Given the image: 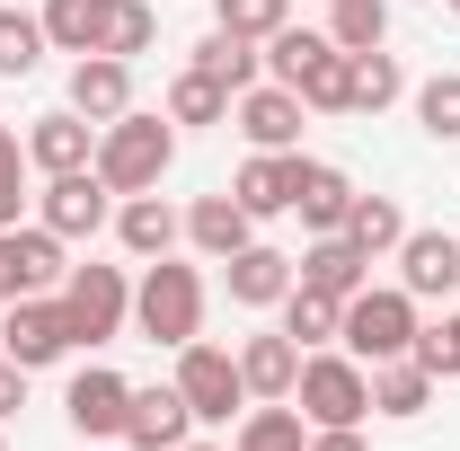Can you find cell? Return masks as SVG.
Returning <instances> with one entry per match:
<instances>
[{
  "instance_id": "obj_1",
  "label": "cell",
  "mask_w": 460,
  "mask_h": 451,
  "mask_svg": "<svg viewBox=\"0 0 460 451\" xmlns=\"http://www.w3.org/2000/svg\"><path fill=\"white\" fill-rule=\"evenodd\" d=\"M169 160H177V124L124 107L115 124H98V160H89V169L107 177L115 195H151V186L169 177Z\"/></svg>"
},
{
  "instance_id": "obj_2",
  "label": "cell",
  "mask_w": 460,
  "mask_h": 451,
  "mask_svg": "<svg viewBox=\"0 0 460 451\" xmlns=\"http://www.w3.org/2000/svg\"><path fill=\"white\" fill-rule=\"evenodd\" d=\"M133 328L151 345H195L204 337V275L195 266H177V257H151L142 266V283H133Z\"/></svg>"
},
{
  "instance_id": "obj_3",
  "label": "cell",
  "mask_w": 460,
  "mask_h": 451,
  "mask_svg": "<svg viewBox=\"0 0 460 451\" xmlns=\"http://www.w3.org/2000/svg\"><path fill=\"white\" fill-rule=\"evenodd\" d=\"M337 345L354 363H399V354H416V292L407 283H363L345 301V319H337Z\"/></svg>"
},
{
  "instance_id": "obj_4",
  "label": "cell",
  "mask_w": 460,
  "mask_h": 451,
  "mask_svg": "<svg viewBox=\"0 0 460 451\" xmlns=\"http://www.w3.org/2000/svg\"><path fill=\"white\" fill-rule=\"evenodd\" d=\"M266 71H275L310 115H345V54L328 45V36H310V27H275V36H266Z\"/></svg>"
},
{
  "instance_id": "obj_5",
  "label": "cell",
  "mask_w": 460,
  "mask_h": 451,
  "mask_svg": "<svg viewBox=\"0 0 460 451\" xmlns=\"http://www.w3.org/2000/svg\"><path fill=\"white\" fill-rule=\"evenodd\" d=\"M292 407L310 425H363L372 416V363H354V354H301Z\"/></svg>"
},
{
  "instance_id": "obj_6",
  "label": "cell",
  "mask_w": 460,
  "mask_h": 451,
  "mask_svg": "<svg viewBox=\"0 0 460 451\" xmlns=\"http://www.w3.org/2000/svg\"><path fill=\"white\" fill-rule=\"evenodd\" d=\"M62 319H71V345H115L124 319H133L124 266H71V275H62Z\"/></svg>"
},
{
  "instance_id": "obj_7",
  "label": "cell",
  "mask_w": 460,
  "mask_h": 451,
  "mask_svg": "<svg viewBox=\"0 0 460 451\" xmlns=\"http://www.w3.org/2000/svg\"><path fill=\"white\" fill-rule=\"evenodd\" d=\"M177 398L195 407V425H230L248 416V381H239V354L230 345H177Z\"/></svg>"
},
{
  "instance_id": "obj_8",
  "label": "cell",
  "mask_w": 460,
  "mask_h": 451,
  "mask_svg": "<svg viewBox=\"0 0 460 451\" xmlns=\"http://www.w3.org/2000/svg\"><path fill=\"white\" fill-rule=\"evenodd\" d=\"M107 195H115V186L98 169H62V177H45V195H36V222L54 230L62 248H71V239H98V230L115 222Z\"/></svg>"
},
{
  "instance_id": "obj_9",
  "label": "cell",
  "mask_w": 460,
  "mask_h": 451,
  "mask_svg": "<svg viewBox=\"0 0 460 451\" xmlns=\"http://www.w3.org/2000/svg\"><path fill=\"white\" fill-rule=\"evenodd\" d=\"M0 354L9 363H27V372H45L71 354V319H62V301H0Z\"/></svg>"
},
{
  "instance_id": "obj_10",
  "label": "cell",
  "mask_w": 460,
  "mask_h": 451,
  "mask_svg": "<svg viewBox=\"0 0 460 451\" xmlns=\"http://www.w3.org/2000/svg\"><path fill=\"white\" fill-rule=\"evenodd\" d=\"M71 275V266H62V239L45 222H9L0 230V301H36V292H54V283Z\"/></svg>"
},
{
  "instance_id": "obj_11",
  "label": "cell",
  "mask_w": 460,
  "mask_h": 451,
  "mask_svg": "<svg viewBox=\"0 0 460 451\" xmlns=\"http://www.w3.org/2000/svg\"><path fill=\"white\" fill-rule=\"evenodd\" d=\"M124 407H133V381L107 372V363H89V372L62 390V416H71L80 443H124Z\"/></svg>"
},
{
  "instance_id": "obj_12",
  "label": "cell",
  "mask_w": 460,
  "mask_h": 451,
  "mask_svg": "<svg viewBox=\"0 0 460 451\" xmlns=\"http://www.w3.org/2000/svg\"><path fill=\"white\" fill-rule=\"evenodd\" d=\"M230 115H239V133H248V151H301V98H292L284 80H257V89H239L230 98Z\"/></svg>"
},
{
  "instance_id": "obj_13",
  "label": "cell",
  "mask_w": 460,
  "mask_h": 451,
  "mask_svg": "<svg viewBox=\"0 0 460 451\" xmlns=\"http://www.w3.org/2000/svg\"><path fill=\"white\" fill-rule=\"evenodd\" d=\"M89 160H98V124H89L80 107H54V115L27 124V169L62 177V169H89Z\"/></svg>"
},
{
  "instance_id": "obj_14",
  "label": "cell",
  "mask_w": 460,
  "mask_h": 451,
  "mask_svg": "<svg viewBox=\"0 0 460 451\" xmlns=\"http://www.w3.org/2000/svg\"><path fill=\"white\" fill-rule=\"evenodd\" d=\"M399 283L416 301H452L460 292V239L452 230H407L399 239Z\"/></svg>"
},
{
  "instance_id": "obj_15",
  "label": "cell",
  "mask_w": 460,
  "mask_h": 451,
  "mask_svg": "<svg viewBox=\"0 0 460 451\" xmlns=\"http://www.w3.org/2000/svg\"><path fill=\"white\" fill-rule=\"evenodd\" d=\"M292 177H301V151H248L230 195H239L248 222H275V213H292Z\"/></svg>"
},
{
  "instance_id": "obj_16",
  "label": "cell",
  "mask_w": 460,
  "mask_h": 451,
  "mask_svg": "<svg viewBox=\"0 0 460 451\" xmlns=\"http://www.w3.org/2000/svg\"><path fill=\"white\" fill-rule=\"evenodd\" d=\"M292 283H310V292H328V301H354V292L372 283V257H363L345 230H328L310 257H292Z\"/></svg>"
},
{
  "instance_id": "obj_17",
  "label": "cell",
  "mask_w": 460,
  "mask_h": 451,
  "mask_svg": "<svg viewBox=\"0 0 460 451\" xmlns=\"http://www.w3.org/2000/svg\"><path fill=\"white\" fill-rule=\"evenodd\" d=\"M177 230H186V213H177L160 186H151V195H124V204H115V239H124V248H133L142 266H151V257H169V248H177Z\"/></svg>"
},
{
  "instance_id": "obj_18",
  "label": "cell",
  "mask_w": 460,
  "mask_h": 451,
  "mask_svg": "<svg viewBox=\"0 0 460 451\" xmlns=\"http://www.w3.org/2000/svg\"><path fill=\"white\" fill-rule=\"evenodd\" d=\"M292 213L319 230H345V213H354V177L337 169V160H301V177H292Z\"/></svg>"
},
{
  "instance_id": "obj_19",
  "label": "cell",
  "mask_w": 460,
  "mask_h": 451,
  "mask_svg": "<svg viewBox=\"0 0 460 451\" xmlns=\"http://www.w3.org/2000/svg\"><path fill=\"white\" fill-rule=\"evenodd\" d=\"M71 107L89 115V124H115V115L133 107V62H115V54H80V62H71Z\"/></svg>"
},
{
  "instance_id": "obj_20",
  "label": "cell",
  "mask_w": 460,
  "mask_h": 451,
  "mask_svg": "<svg viewBox=\"0 0 460 451\" xmlns=\"http://www.w3.org/2000/svg\"><path fill=\"white\" fill-rule=\"evenodd\" d=\"M186 425H195V407L177 398V381L169 390H133V407H124V443L133 451H177Z\"/></svg>"
},
{
  "instance_id": "obj_21",
  "label": "cell",
  "mask_w": 460,
  "mask_h": 451,
  "mask_svg": "<svg viewBox=\"0 0 460 451\" xmlns=\"http://www.w3.org/2000/svg\"><path fill=\"white\" fill-rule=\"evenodd\" d=\"M222 266H230V301H239V310H275V301L292 292V257L266 248V239H248L239 257H222Z\"/></svg>"
},
{
  "instance_id": "obj_22",
  "label": "cell",
  "mask_w": 460,
  "mask_h": 451,
  "mask_svg": "<svg viewBox=\"0 0 460 451\" xmlns=\"http://www.w3.org/2000/svg\"><path fill=\"white\" fill-rule=\"evenodd\" d=\"M186 239L222 266V257H239V248L257 239V222L239 213V195H195V204H186Z\"/></svg>"
},
{
  "instance_id": "obj_23",
  "label": "cell",
  "mask_w": 460,
  "mask_h": 451,
  "mask_svg": "<svg viewBox=\"0 0 460 451\" xmlns=\"http://www.w3.org/2000/svg\"><path fill=\"white\" fill-rule=\"evenodd\" d=\"M230 451H310V416H301L292 398H248Z\"/></svg>"
},
{
  "instance_id": "obj_24",
  "label": "cell",
  "mask_w": 460,
  "mask_h": 451,
  "mask_svg": "<svg viewBox=\"0 0 460 451\" xmlns=\"http://www.w3.org/2000/svg\"><path fill=\"white\" fill-rule=\"evenodd\" d=\"M239 381H248V398H292V381H301V345H292L284 328L248 337V345H239Z\"/></svg>"
},
{
  "instance_id": "obj_25",
  "label": "cell",
  "mask_w": 460,
  "mask_h": 451,
  "mask_svg": "<svg viewBox=\"0 0 460 451\" xmlns=\"http://www.w3.org/2000/svg\"><path fill=\"white\" fill-rule=\"evenodd\" d=\"M407 98V71H399V54H345V115H381V107H399Z\"/></svg>"
},
{
  "instance_id": "obj_26",
  "label": "cell",
  "mask_w": 460,
  "mask_h": 451,
  "mask_svg": "<svg viewBox=\"0 0 460 451\" xmlns=\"http://www.w3.org/2000/svg\"><path fill=\"white\" fill-rule=\"evenodd\" d=\"M434 407V372L416 363V354H399V363H372V416H425Z\"/></svg>"
},
{
  "instance_id": "obj_27",
  "label": "cell",
  "mask_w": 460,
  "mask_h": 451,
  "mask_svg": "<svg viewBox=\"0 0 460 451\" xmlns=\"http://www.w3.org/2000/svg\"><path fill=\"white\" fill-rule=\"evenodd\" d=\"M195 71H204V80H222L230 98H239V89H257V80H266V54H257V45H248V36H222V27H213V36H204V45H195Z\"/></svg>"
},
{
  "instance_id": "obj_28",
  "label": "cell",
  "mask_w": 460,
  "mask_h": 451,
  "mask_svg": "<svg viewBox=\"0 0 460 451\" xmlns=\"http://www.w3.org/2000/svg\"><path fill=\"white\" fill-rule=\"evenodd\" d=\"M345 239L381 266V257H399V239H407V213L390 204V195H354V213H345Z\"/></svg>"
},
{
  "instance_id": "obj_29",
  "label": "cell",
  "mask_w": 460,
  "mask_h": 451,
  "mask_svg": "<svg viewBox=\"0 0 460 451\" xmlns=\"http://www.w3.org/2000/svg\"><path fill=\"white\" fill-rule=\"evenodd\" d=\"M337 319H345V301H328V292H310V283H292V292H284V337L301 345V354L337 345Z\"/></svg>"
},
{
  "instance_id": "obj_30",
  "label": "cell",
  "mask_w": 460,
  "mask_h": 451,
  "mask_svg": "<svg viewBox=\"0 0 460 451\" xmlns=\"http://www.w3.org/2000/svg\"><path fill=\"white\" fill-rule=\"evenodd\" d=\"M45 45L54 54H98V27H107V0H45Z\"/></svg>"
},
{
  "instance_id": "obj_31",
  "label": "cell",
  "mask_w": 460,
  "mask_h": 451,
  "mask_svg": "<svg viewBox=\"0 0 460 451\" xmlns=\"http://www.w3.org/2000/svg\"><path fill=\"white\" fill-rule=\"evenodd\" d=\"M390 36V0H328V45L337 54H372Z\"/></svg>"
},
{
  "instance_id": "obj_32",
  "label": "cell",
  "mask_w": 460,
  "mask_h": 451,
  "mask_svg": "<svg viewBox=\"0 0 460 451\" xmlns=\"http://www.w3.org/2000/svg\"><path fill=\"white\" fill-rule=\"evenodd\" d=\"M151 36H160V18H151V0H107V27H98V54L133 62V54H151Z\"/></svg>"
},
{
  "instance_id": "obj_33",
  "label": "cell",
  "mask_w": 460,
  "mask_h": 451,
  "mask_svg": "<svg viewBox=\"0 0 460 451\" xmlns=\"http://www.w3.org/2000/svg\"><path fill=\"white\" fill-rule=\"evenodd\" d=\"M222 115H230V89H222V80H204V71L186 62V71L169 80V124H222Z\"/></svg>"
},
{
  "instance_id": "obj_34",
  "label": "cell",
  "mask_w": 460,
  "mask_h": 451,
  "mask_svg": "<svg viewBox=\"0 0 460 451\" xmlns=\"http://www.w3.org/2000/svg\"><path fill=\"white\" fill-rule=\"evenodd\" d=\"M45 62V18L36 9H0V80H27Z\"/></svg>"
},
{
  "instance_id": "obj_35",
  "label": "cell",
  "mask_w": 460,
  "mask_h": 451,
  "mask_svg": "<svg viewBox=\"0 0 460 451\" xmlns=\"http://www.w3.org/2000/svg\"><path fill=\"white\" fill-rule=\"evenodd\" d=\"M213 18H222V36H248V45H266L275 27H292V0H213Z\"/></svg>"
},
{
  "instance_id": "obj_36",
  "label": "cell",
  "mask_w": 460,
  "mask_h": 451,
  "mask_svg": "<svg viewBox=\"0 0 460 451\" xmlns=\"http://www.w3.org/2000/svg\"><path fill=\"white\" fill-rule=\"evenodd\" d=\"M416 124H425L434 142H460V71H434V80L416 89Z\"/></svg>"
},
{
  "instance_id": "obj_37",
  "label": "cell",
  "mask_w": 460,
  "mask_h": 451,
  "mask_svg": "<svg viewBox=\"0 0 460 451\" xmlns=\"http://www.w3.org/2000/svg\"><path fill=\"white\" fill-rule=\"evenodd\" d=\"M416 363L434 381H460V310H443L434 328H416Z\"/></svg>"
},
{
  "instance_id": "obj_38",
  "label": "cell",
  "mask_w": 460,
  "mask_h": 451,
  "mask_svg": "<svg viewBox=\"0 0 460 451\" xmlns=\"http://www.w3.org/2000/svg\"><path fill=\"white\" fill-rule=\"evenodd\" d=\"M18 204H27V133L0 124V230L18 222Z\"/></svg>"
},
{
  "instance_id": "obj_39",
  "label": "cell",
  "mask_w": 460,
  "mask_h": 451,
  "mask_svg": "<svg viewBox=\"0 0 460 451\" xmlns=\"http://www.w3.org/2000/svg\"><path fill=\"white\" fill-rule=\"evenodd\" d=\"M18 407H27V363H9V354H0V425H9Z\"/></svg>"
},
{
  "instance_id": "obj_40",
  "label": "cell",
  "mask_w": 460,
  "mask_h": 451,
  "mask_svg": "<svg viewBox=\"0 0 460 451\" xmlns=\"http://www.w3.org/2000/svg\"><path fill=\"white\" fill-rule=\"evenodd\" d=\"M310 451H372L354 425H310Z\"/></svg>"
},
{
  "instance_id": "obj_41",
  "label": "cell",
  "mask_w": 460,
  "mask_h": 451,
  "mask_svg": "<svg viewBox=\"0 0 460 451\" xmlns=\"http://www.w3.org/2000/svg\"><path fill=\"white\" fill-rule=\"evenodd\" d=\"M177 451H222V443H177Z\"/></svg>"
},
{
  "instance_id": "obj_42",
  "label": "cell",
  "mask_w": 460,
  "mask_h": 451,
  "mask_svg": "<svg viewBox=\"0 0 460 451\" xmlns=\"http://www.w3.org/2000/svg\"><path fill=\"white\" fill-rule=\"evenodd\" d=\"M0 451H9V434H0Z\"/></svg>"
},
{
  "instance_id": "obj_43",
  "label": "cell",
  "mask_w": 460,
  "mask_h": 451,
  "mask_svg": "<svg viewBox=\"0 0 460 451\" xmlns=\"http://www.w3.org/2000/svg\"><path fill=\"white\" fill-rule=\"evenodd\" d=\"M452 9H460V0H452Z\"/></svg>"
}]
</instances>
